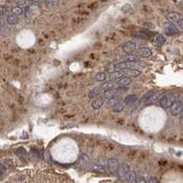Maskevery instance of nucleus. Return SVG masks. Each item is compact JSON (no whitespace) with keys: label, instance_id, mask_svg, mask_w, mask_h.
<instances>
[{"label":"nucleus","instance_id":"obj_1","mask_svg":"<svg viewBox=\"0 0 183 183\" xmlns=\"http://www.w3.org/2000/svg\"><path fill=\"white\" fill-rule=\"evenodd\" d=\"M179 99V94L177 93H169V94H164V96L159 100L158 104L161 108L163 109H169L175 101Z\"/></svg>","mask_w":183,"mask_h":183},{"label":"nucleus","instance_id":"obj_2","mask_svg":"<svg viewBox=\"0 0 183 183\" xmlns=\"http://www.w3.org/2000/svg\"><path fill=\"white\" fill-rule=\"evenodd\" d=\"M127 90V86L119 85L118 87H114V88H112V89H110V90H107V91H105L104 92H103V97L109 99V98H111V97H114V96H116V95H118V94L124 93Z\"/></svg>","mask_w":183,"mask_h":183},{"label":"nucleus","instance_id":"obj_3","mask_svg":"<svg viewBox=\"0 0 183 183\" xmlns=\"http://www.w3.org/2000/svg\"><path fill=\"white\" fill-rule=\"evenodd\" d=\"M169 109V113L171 116H177V115H181L183 109V102L181 100L178 99L177 101H175L173 103V104Z\"/></svg>","mask_w":183,"mask_h":183},{"label":"nucleus","instance_id":"obj_4","mask_svg":"<svg viewBox=\"0 0 183 183\" xmlns=\"http://www.w3.org/2000/svg\"><path fill=\"white\" fill-rule=\"evenodd\" d=\"M164 96V91H156L149 97V98H147L146 100H145V103L146 104H154V103H158L159 102V100L162 98Z\"/></svg>","mask_w":183,"mask_h":183},{"label":"nucleus","instance_id":"obj_5","mask_svg":"<svg viewBox=\"0 0 183 183\" xmlns=\"http://www.w3.org/2000/svg\"><path fill=\"white\" fill-rule=\"evenodd\" d=\"M118 166H119V162L116 158H109L107 161V168L110 171L111 174H117V169H118Z\"/></svg>","mask_w":183,"mask_h":183},{"label":"nucleus","instance_id":"obj_6","mask_svg":"<svg viewBox=\"0 0 183 183\" xmlns=\"http://www.w3.org/2000/svg\"><path fill=\"white\" fill-rule=\"evenodd\" d=\"M90 162H91V159L86 153H82L80 155V158L78 160V165L80 168H82V169L87 168L90 165Z\"/></svg>","mask_w":183,"mask_h":183},{"label":"nucleus","instance_id":"obj_7","mask_svg":"<svg viewBox=\"0 0 183 183\" xmlns=\"http://www.w3.org/2000/svg\"><path fill=\"white\" fill-rule=\"evenodd\" d=\"M165 33L169 36H172V35H175L179 32V29H178V27L173 24V23H168L166 26H165Z\"/></svg>","mask_w":183,"mask_h":183},{"label":"nucleus","instance_id":"obj_8","mask_svg":"<svg viewBox=\"0 0 183 183\" xmlns=\"http://www.w3.org/2000/svg\"><path fill=\"white\" fill-rule=\"evenodd\" d=\"M129 171V166L126 163H121L118 166V169H117V175L119 178H125V176L127 175V173Z\"/></svg>","mask_w":183,"mask_h":183},{"label":"nucleus","instance_id":"obj_9","mask_svg":"<svg viewBox=\"0 0 183 183\" xmlns=\"http://www.w3.org/2000/svg\"><path fill=\"white\" fill-rule=\"evenodd\" d=\"M137 45L135 42L127 41V42H126L124 45L122 46V49L126 53H131V52H133V51H135L137 49Z\"/></svg>","mask_w":183,"mask_h":183},{"label":"nucleus","instance_id":"obj_10","mask_svg":"<svg viewBox=\"0 0 183 183\" xmlns=\"http://www.w3.org/2000/svg\"><path fill=\"white\" fill-rule=\"evenodd\" d=\"M106 101H107V98H105L103 96V97H100V98H97L96 100H94L91 103V107L94 110H98V109H100L106 103Z\"/></svg>","mask_w":183,"mask_h":183},{"label":"nucleus","instance_id":"obj_11","mask_svg":"<svg viewBox=\"0 0 183 183\" xmlns=\"http://www.w3.org/2000/svg\"><path fill=\"white\" fill-rule=\"evenodd\" d=\"M183 17L178 12H169L166 15V18L169 22H178L180 19H181Z\"/></svg>","mask_w":183,"mask_h":183},{"label":"nucleus","instance_id":"obj_12","mask_svg":"<svg viewBox=\"0 0 183 183\" xmlns=\"http://www.w3.org/2000/svg\"><path fill=\"white\" fill-rule=\"evenodd\" d=\"M126 106H127V103H125V101L121 100L119 103H117L115 106L112 107V112L113 113H120L126 108Z\"/></svg>","mask_w":183,"mask_h":183},{"label":"nucleus","instance_id":"obj_13","mask_svg":"<svg viewBox=\"0 0 183 183\" xmlns=\"http://www.w3.org/2000/svg\"><path fill=\"white\" fill-rule=\"evenodd\" d=\"M125 76V72H122V71H115V72H110V75H109V78L112 79L113 81H118L119 79H121L122 77Z\"/></svg>","mask_w":183,"mask_h":183},{"label":"nucleus","instance_id":"obj_14","mask_svg":"<svg viewBox=\"0 0 183 183\" xmlns=\"http://www.w3.org/2000/svg\"><path fill=\"white\" fill-rule=\"evenodd\" d=\"M137 54L142 57V58H149L151 55H152V52L151 50L148 49V48H140L138 50H137Z\"/></svg>","mask_w":183,"mask_h":183},{"label":"nucleus","instance_id":"obj_15","mask_svg":"<svg viewBox=\"0 0 183 183\" xmlns=\"http://www.w3.org/2000/svg\"><path fill=\"white\" fill-rule=\"evenodd\" d=\"M124 72H125V74H127V76H130V77H134V78H136V77H138V76H139V75L141 74V72H140L139 71H137V70H135V69H131V68L124 70Z\"/></svg>","mask_w":183,"mask_h":183},{"label":"nucleus","instance_id":"obj_16","mask_svg":"<svg viewBox=\"0 0 183 183\" xmlns=\"http://www.w3.org/2000/svg\"><path fill=\"white\" fill-rule=\"evenodd\" d=\"M114 87H115V84H114L113 82L109 81V82L103 83V84L100 86V89H101V91H102V92H104L105 91L110 90V89H112V88H114Z\"/></svg>","mask_w":183,"mask_h":183},{"label":"nucleus","instance_id":"obj_17","mask_svg":"<svg viewBox=\"0 0 183 183\" xmlns=\"http://www.w3.org/2000/svg\"><path fill=\"white\" fill-rule=\"evenodd\" d=\"M6 22H7V24H9V25H16V24H18V16L15 15V14L9 15V16H7V18H6Z\"/></svg>","mask_w":183,"mask_h":183},{"label":"nucleus","instance_id":"obj_18","mask_svg":"<svg viewBox=\"0 0 183 183\" xmlns=\"http://www.w3.org/2000/svg\"><path fill=\"white\" fill-rule=\"evenodd\" d=\"M136 178H137L136 173L134 171H130V170L125 176V179L127 182H136Z\"/></svg>","mask_w":183,"mask_h":183},{"label":"nucleus","instance_id":"obj_19","mask_svg":"<svg viewBox=\"0 0 183 183\" xmlns=\"http://www.w3.org/2000/svg\"><path fill=\"white\" fill-rule=\"evenodd\" d=\"M131 82H132L131 78H129V77H122L121 79L116 81V83L119 85H122V86H128L131 84Z\"/></svg>","mask_w":183,"mask_h":183},{"label":"nucleus","instance_id":"obj_20","mask_svg":"<svg viewBox=\"0 0 183 183\" xmlns=\"http://www.w3.org/2000/svg\"><path fill=\"white\" fill-rule=\"evenodd\" d=\"M123 59L126 60V61H130V62H137L139 60V58L136 56V55H133V54H130V53H127L126 56L123 57Z\"/></svg>","mask_w":183,"mask_h":183},{"label":"nucleus","instance_id":"obj_21","mask_svg":"<svg viewBox=\"0 0 183 183\" xmlns=\"http://www.w3.org/2000/svg\"><path fill=\"white\" fill-rule=\"evenodd\" d=\"M166 42V40L163 35H158L154 40V44L156 46H163Z\"/></svg>","mask_w":183,"mask_h":183},{"label":"nucleus","instance_id":"obj_22","mask_svg":"<svg viewBox=\"0 0 183 183\" xmlns=\"http://www.w3.org/2000/svg\"><path fill=\"white\" fill-rule=\"evenodd\" d=\"M121 101V99L118 97V96H114V97H111V98H109V100L107 99V101H106V103H107V104H108V106H115L117 103H119Z\"/></svg>","mask_w":183,"mask_h":183},{"label":"nucleus","instance_id":"obj_23","mask_svg":"<svg viewBox=\"0 0 183 183\" xmlns=\"http://www.w3.org/2000/svg\"><path fill=\"white\" fill-rule=\"evenodd\" d=\"M125 103L127 104H131V103H134L136 101H137V96L134 95V94H129L127 95L125 99H124Z\"/></svg>","mask_w":183,"mask_h":183},{"label":"nucleus","instance_id":"obj_24","mask_svg":"<svg viewBox=\"0 0 183 183\" xmlns=\"http://www.w3.org/2000/svg\"><path fill=\"white\" fill-rule=\"evenodd\" d=\"M101 92H102V91H101L100 87H95V88L91 89V91H90V92H89V98H94V97H96L97 95H99Z\"/></svg>","mask_w":183,"mask_h":183},{"label":"nucleus","instance_id":"obj_25","mask_svg":"<svg viewBox=\"0 0 183 183\" xmlns=\"http://www.w3.org/2000/svg\"><path fill=\"white\" fill-rule=\"evenodd\" d=\"M11 11H12L13 14H15V15H17V16H20V15H22V14L24 13L23 8L20 7V6H13V7L11 8Z\"/></svg>","mask_w":183,"mask_h":183},{"label":"nucleus","instance_id":"obj_26","mask_svg":"<svg viewBox=\"0 0 183 183\" xmlns=\"http://www.w3.org/2000/svg\"><path fill=\"white\" fill-rule=\"evenodd\" d=\"M95 79H96L98 82H103V81L106 79V73H105V72H99V73L96 74Z\"/></svg>","mask_w":183,"mask_h":183},{"label":"nucleus","instance_id":"obj_27","mask_svg":"<svg viewBox=\"0 0 183 183\" xmlns=\"http://www.w3.org/2000/svg\"><path fill=\"white\" fill-rule=\"evenodd\" d=\"M92 169L94 170H96V171H99V172H102V173H105V168L103 165H100V164L94 165L92 167Z\"/></svg>","mask_w":183,"mask_h":183},{"label":"nucleus","instance_id":"obj_28","mask_svg":"<svg viewBox=\"0 0 183 183\" xmlns=\"http://www.w3.org/2000/svg\"><path fill=\"white\" fill-rule=\"evenodd\" d=\"M136 182L137 183H146L147 182V181H146V180L144 179V177H142V176H137V178H136Z\"/></svg>","mask_w":183,"mask_h":183},{"label":"nucleus","instance_id":"obj_29","mask_svg":"<svg viewBox=\"0 0 183 183\" xmlns=\"http://www.w3.org/2000/svg\"><path fill=\"white\" fill-rule=\"evenodd\" d=\"M15 2H16L18 6H25L27 0H15Z\"/></svg>","mask_w":183,"mask_h":183},{"label":"nucleus","instance_id":"obj_30","mask_svg":"<svg viewBox=\"0 0 183 183\" xmlns=\"http://www.w3.org/2000/svg\"><path fill=\"white\" fill-rule=\"evenodd\" d=\"M6 167L3 164H0V176H2L5 172H6Z\"/></svg>","mask_w":183,"mask_h":183},{"label":"nucleus","instance_id":"obj_31","mask_svg":"<svg viewBox=\"0 0 183 183\" xmlns=\"http://www.w3.org/2000/svg\"><path fill=\"white\" fill-rule=\"evenodd\" d=\"M147 182L149 183H158L159 182V181L158 180H157L156 178H154V177H151L148 181H147Z\"/></svg>","mask_w":183,"mask_h":183},{"label":"nucleus","instance_id":"obj_32","mask_svg":"<svg viewBox=\"0 0 183 183\" xmlns=\"http://www.w3.org/2000/svg\"><path fill=\"white\" fill-rule=\"evenodd\" d=\"M6 10L4 6H0V17H3L5 14H6Z\"/></svg>","mask_w":183,"mask_h":183},{"label":"nucleus","instance_id":"obj_33","mask_svg":"<svg viewBox=\"0 0 183 183\" xmlns=\"http://www.w3.org/2000/svg\"><path fill=\"white\" fill-rule=\"evenodd\" d=\"M177 24H178V27H179L181 29H183V18L177 22Z\"/></svg>","mask_w":183,"mask_h":183},{"label":"nucleus","instance_id":"obj_34","mask_svg":"<svg viewBox=\"0 0 183 183\" xmlns=\"http://www.w3.org/2000/svg\"><path fill=\"white\" fill-rule=\"evenodd\" d=\"M180 123H181V125L183 126V109L182 111H181V118H180Z\"/></svg>","mask_w":183,"mask_h":183},{"label":"nucleus","instance_id":"obj_35","mask_svg":"<svg viewBox=\"0 0 183 183\" xmlns=\"http://www.w3.org/2000/svg\"><path fill=\"white\" fill-rule=\"evenodd\" d=\"M27 1H29V2H36V1H38V0H27Z\"/></svg>","mask_w":183,"mask_h":183}]
</instances>
